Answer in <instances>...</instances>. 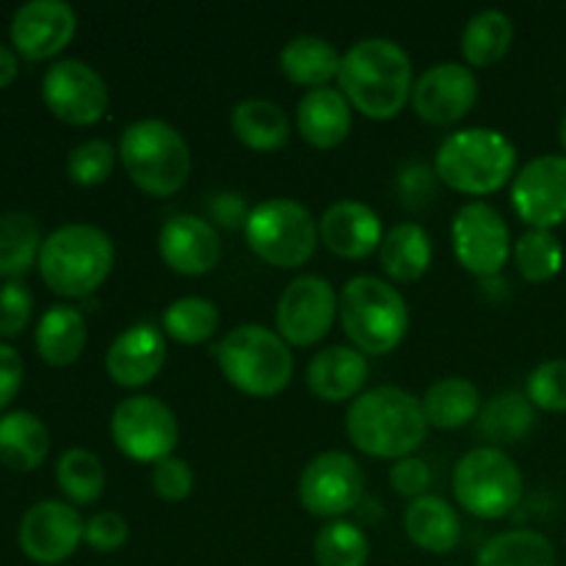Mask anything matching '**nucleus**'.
<instances>
[{
  "instance_id": "obj_10",
  "label": "nucleus",
  "mask_w": 566,
  "mask_h": 566,
  "mask_svg": "<svg viewBox=\"0 0 566 566\" xmlns=\"http://www.w3.org/2000/svg\"><path fill=\"white\" fill-rule=\"evenodd\" d=\"M111 437L116 448L133 462L158 464L171 457L180 426L169 403L153 396H130L114 409L111 418Z\"/></svg>"
},
{
  "instance_id": "obj_29",
  "label": "nucleus",
  "mask_w": 566,
  "mask_h": 566,
  "mask_svg": "<svg viewBox=\"0 0 566 566\" xmlns=\"http://www.w3.org/2000/svg\"><path fill=\"white\" fill-rule=\"evenodd\" d=\"M423 403V415L429 426L437 429H462L470 420L481 415V392L479 387L462 376H446V379L434 381L420 398Z\"/></svg>"
},
{
  "instance_id": "obj_43",
  "label": "nucleus",
  "mask_w": 566,
  "mask_h": 566,
  "mask_svg": "<svg viewBox=\"0 0 566 566\" xmlns=\"http://www.w3.org/2000/svg\"><path fill=\"white\" fill-rule=\"evenodd\" d=\"M153 490L155 495L169 503L186 501L193 490L191 464L180 457H169L164 462L153 464Z\"/></svg>"
},
{
  "instance_id": "obj_31",
  "label": "nucleus",
  "mask_w": 566,
  "mask_h": 566,
  "mask_svg": "<svg viewBox=\"0 0 566 566\" xmlns=\"http://www.w3.org/2000/svg\"><path fill=\"white\" fill-rule=\"evenodd\" d=\"M534 403L525 392L506 390L484 403L479 415V431L495 446H514L534 429Z\"/></svg>"
},
{
  "instance_id": "obj_1",
  "label": "nucleus",
  "mask_w": 566,
  "mask_h": 566,
  "mask_svg": "<svg viewBox=\"0 0 566 566\" xmlns=\"http://www.w3.org/2000/svg\"><path fill=\"white\" fill-rule=\"evenodd\" d=\"M337 81L354 108L370 119H392L412 99V61L392 39H359L343 53Z\"/></svg>"
},
{
  "instance_id": "obj_11",
  "label": "nucleus",
  "mask_w": 566,
  "mask_h": 566,
  "mask_svg": "<svg viewBox=\"0 0 566 566\" xmlns=\"http://www.w3.org/2000/svg\"><path fill=\"white\" fill-rule=\"evenodd\" d=\"M453 252L457 260L484 280L501 274L512 252V238L503 216L490 202H468L453 216Z\"/></svg>"
},
{
  "instance_id": "obj_40",
  "label": "nucleus",
  "mask_w": 566,
  "mask_h": 566,
  "mask_svg": "<svg viewBox=\"0 0 566 566\" xmlns=\"http://www.w3.org/2000/svg\"><path fill=\"white\" fill-rule=\"evenodd\" d=\"M525 396L545 412H566V359H547L531 370Z\"/></svg>"
},
{
  "instance_id": "obj_37",
  "label": "nucleus",
  "mask_w": 566,
  "mask_h": 566,
  "mask_svg": "<svg viewBox=\"0 0 566 566\" xmlns=\"http://www.w3.org/2000/svg\"><path fill=\"white\" fill-rule=\"evenodd\" d=\"M313 551L318 566H365L370 556V542L363 528L337 520L318 531Z\"/></svg>"
},
{
  "instance_id": "obj_12",
  "label": "nucleus",
  "mask_w": 566,
  "mask_h": 566,
  "mask_svg": "<svg viewBox=\"0 0 566 566\" xmlns=\"http://www.w3.org/2000/svg\"><path fill=\"white\" fill-rule=\"evenodd\" d=\"M365 492V473L343 451L318 453L298 475V501L315 517H340L357 509Z\"/></svg>"
},
{
  "instance_id": "obj_39",
  "label": "nucleus",
  "mask_w": 566,
  "mask_h": 566,
  "mask_svg": "<svg viewBox=\"0 0 566 566\" xmlns=\"http://www.w3.org/2000/svg\"><path fill=\"white\" fill-rule=\"evenodd\" d=\"M116 164V153L105 138H88L77 144L66 158V175L77 186H99L111 175Z\"/></svg>"
},
{
  "instance_id": "obj_9",
  "label": "nucleus",
  "mask_w": 566,
  "mask_h": 566,
  "mask_svg": "<svg viewBox=\"0 0 566 566\" xmlns=\"http://www.w3.org/2000/svg\"><path fill=\"white\" fill-rule=\"evenodd\" d=\"M523 473L501 448H473L453 470V495L459 506L481 520H501L523 501Z\"/></svg>"
},
{
  "instance_id": "obj_17",
  "label": "nucleus",
  "mask_w": 566,
  "mask_h": 566,
  "mask_svg": "<svg viewBox=\"0 0 566 566\" xmlns=\"http://www.w3.org/2000/svg\"><path fill=\"white\" fill-rule=\"evenodd\" d=\"M86 523L64 501H39L22 514L20 547L39 564H61L77 551Z\"/></svg>"
},
{
  "instance_id": "obj_24",
  "label": "nucleus",
  "mask_w": 566,
  "mask_h": 566,
  "mask_svg": "<svg viewBox=\"0 0 566 566\" xmlns=\"http://www.w3.org/2000/svg\"><path fill=\"white\" fill-rule=\"evenodd\" d=\"M407 536L426 553H451L462 539V520L457 509L437 495L415 497L403 514Z\"/></svg>"
},
{
  "instance_id": "obj_5",
  "label": "nucleus",
  "mask_w": 566,
  "mask_h": 566,
  "mask_svg": "<svg viewBox=\"0 0 566 566\" xmlns=\"http://www.w3.org/2000/svg\"><path fill=\"white\" fill-rule=\"evenodd\" d=\"M517 166V149L492 127H464L437 149V175L462 193L484 197L506 186Z\"/></svg>"
},
{
  "instance_id": "obj_42",
  "label": "nucleus",
  "mask_w": 566,
  "mask_h": 566,
  "mask_svg": "<svg viewBox=\"0 0 566 566\" xmlns=\"http://www.w3.org/2000/svg\"><path fill=\"white\" fill-rule=\"evenodd\" d=\"M83 539L97 553H116L130 539V525L119 512H97L86 520Z\"/></svg>"
},
{
  "instance_id": "obj_4",
  "label": "nucleus",
  "mask_w": 566,
  "mask_h": 566,
  "mask_svg": "<svg viewBox=\"0 0 566 566\" xmlns=\"http://www.w3.org/2000/svg\"><path fill=\"white\" fill-rule=\"evenodd\" d=\"M119 158L130 180L149 197H171L191 177V149L182 133L164 119H138L125 127Z\"/></svg>"
},
{
  "instance_id": "obj_36",
  "label": "nucleus",
  "mask_w": 566,
  "mask_h": 566,
  "mask_svg": "<svg viewBox=\"0 0 566 566\" xmlns=\"http://www.w3.org/2000/svg\"><path fill=\"white\" fill-rule=\"evenodd\" d=\"M164 329L175 340L197 346V343L210 340L219 329V307L210 298L182 296L166 307Z\"/></svg>"
},
{
  "instance_id": "obj_34",
  "label": "nucleus",
  "mask_w": 566,
  "mask_h": 566,
  "mask_svg": "<svg viewBox=\"0 0 566 566\" xmlns=\"http://www.w3.org/2000/svg\"><path fill=\"white\" fill-rule=\"evenodd\" d=\"M42 230L31 213H0V276H22L42 252Z\"/></svg>"
},
{
  "instance_id": "obj_30",
  "label": "nucleus",
  "mask_w": 566,
  "mask_h": 566,
  "mask_svg": "<svg viewBox=\"0 0 566 566\" xmlns=\"http://www.w3.org/2000/svg\"><path fill=\"white\" fill-rule=\"evenodd\" d=\"M50 451L48 426L33 412L17 409L0 418V462L11 470H33Z\"/></svg>"
},
{
  "instance_id": "obj_20",
  "label": "nucleus",
  "mask_w": 566,
  "mask_h": 566,
  "mask_svg": "<svg viewBox=\"0 0 566 566\" xmlns=\"http://www.w3.org/2000/svg\"><path fill=\"white\" fill-rule=\"evenodd\" d=\"M318 235L329 252L346 260H363L381 247V219L370 205L340 199L318 219Z\"/></svg>"
},
{
  "instance_id": "obj_16",
  "label": "nucleus",
  "mask_w": 566,
  "mask_h": 566,
  "mask_svg": "<svg viewBox=\"0 0 566 566\" xmlns=\"http://www.w3.org/2000/svg\"><path fill=\"white\" fill-rule=\"evenodd\" d=\"M479 81L470 66L442 61L429 66L412 86V108L431 125H453L473 111Z\"/></svg>"
},
{
  "instance_id": "obj_6",
  "label": "nucleus",
  "mask_w": 566,
  "mask_h": 566,
  "mask_svg": "<svg viewBox=\"0 0 566 566\" xmlns=\"http://www.w3.org/2000/svg\"><path fill=\"white\" fill-rule=\"evenodd\" d=\"M216 359L230 385L254 398L276 396L293 379L291 348L269 326H235L216 346Z\"/></svg>"
},
{
  "instance_id": "obj_44",
  "label": "nucleus",
  "mask_w": 566,
  "mask_h": 566,
  "mask_svg": "<svg viewBox=\"0 0 566 566\" xmlns=\"http://www.w3.org/2000/svg\"><path fill=\"white\" fill-rule=\"evenodd\" d=\"M390 484L398 495L403 497H420L426 495L431 484V470L423 459H415V457H403L398 459L396 464L390 468Z\"/></svg>"
},
{
  "instance_id": "obj_23",
  "label": "nucleus",
  "mask_w": 566,
  "mask_h": 566,
  "mask_svg": "<svg viewBox=\"0 0 566 566\" xmlns=\"http://www.w3.org/2000/svg\"><path fill=\"white\" fill-rule=\"evenodd\" d=\"M298 133L315 149H332L352 133V103L340 88H310L296 108Z\"/></svg>"
},
{
  "instance_id": "obj_26",
  "label": "nucleus",
  "mask_w": 566,
  "mask_h": 566,
  "mask_svg": "<svg viewBox=\"0 0 566 566\" xmlns=\"http://www.w3.org/2000/svg\"><path fill=\"white\" fill-rule=\"evenodd\" d=\"M232 133L241 144L258 153H274V149L285 147L291 138V122L287 114L271 99L249 97L232 108L230 116Z\"/></svg>"
},
{
  "instance_id": "obj_38",
  "label": "nucleus",
  "mask_w": 566,
  "mask_h": 566,
  "mask_svg": "<svg viewBox=\"0 0 566 566\" xmlns=\"http://www.w3.org/2000/svg\"><path fill=\"white\" fill-rule=\"evenodd\" d=\"M520 274L528 282H551L564 265V247L551 230H528L514 247Z\"/></svg>"
},
{
  "instance_id": "obj_35",
  "label": "nucleus",
  "mask_w": 566,
  "mask_h": 566,
  "mask_svg": "<svg viewBox=\"0 0 566 566\" xmlns=\"http://www.w3.org/2000/svg\"><path fill=\"white\" fill-rule=\"evenodd\" d=\"M55 481L72 503H94L105 492V468L97 453L86 448H70L59 457Z\"/></svg>"
},
{
  "instance_id": "obj_15",
  "label": "nucleus",
  "mask_w": 566,
  "mask_h": 566,
  "mask_svg": "<svg viewBox=\"0 0 566 566\" xmlns=\"http://www.w3.org/2000/svg\"><path fill=\"white\" fill-rule=\"evenodd\" d=\"M514 213L534 230H553L566 221V155H539L512 182Z\"/></svg>"
},
{
  "instance_id": "obj_32",
  "label": "nucleus",
  "mask_w": 566,
  "mask_h": 566,
  "mask_svg": "<svg viewBox=\"0 0 566 566\" xmlns=\"http://www.w3.org/2000/svg\"><path fill=\"white\" fill-rule=\"evenodd\" d=\"M514 39L512 17L501 9H484L462 31V55L473 66H492L509 53Z\"/></svg>"
},
{
  "instance_id": "obj_41",
  "label": "nucleus",
  "mask_w": 566,
  "mask_h": 566,
  "mask_svg": "<svg viewBox=\"0 0 566 566\" xmlns=\"http://www.w3.org/2000/svg\"><path fill=\"white\" fill-rule=\"evenodd\" d=\"M33 296L25 282L9 280L0 285V335L14 337L31 321Z\"/></svg>"
},
{
  "instance_id": "obj_25",
  "label": "nucleus",
  "mask_w": 566,
  "mask_h": 566,
  "mask_svg": "<svg viewBox=\"0 0 566 566\" xmlns=\"http://www.w3.org/2000/svg\"><path fill=\"white\" fill-rule=\"evenodd\" d=\"M431 260H434V247L429 232L415 221L396 224L381 238L379 263L390 280L418 282L429 271Z\"/></svg>"
},
{
  "instance_id": "obj_48",
  "label": "nucleus",
  "mask_w": 566,
  "mask_h": 566,
  "mask_svg": "<svg viewBox=\"0 0 566 566\" xmlns=\"http://www.w3.org/2000/svg\"><path fill=\"white\" fill-rule=\"evenodd\" d=\"M558 138H562V147L566 149V114H564V119H562V133H558Z\"/></svg>"
},
{
  "instance_id": "obj_47",
  "label": "nucleus",
  "mask_w": 566,
  "mask_h": 566,
  "mask_svg": "<svg viewBox=\"0 0 566 566\" xmlns=\"http://www.w3.org/2000/svg\"><path fill=\"white\" fill-rule=\"evenodd\" d=\"M17 66H20V64H17V53H14V50H11L9 44L0 42V88H3L6 83L14 81Z\"/></svg>"
},
{
  "instance_id": "obj_22",
  "label": "nucleus",
  "mask_w": 566,
  "mask_h": 566,
  "mask_svg": "<svg viewBox=\"0 0 566 566\" xmlns=\"http://www.w3.org/2000/svg\"><path fill=\"white\" fill-rule=\"evenodd\" d=\"M365 381H368V359L354 346L321 348L307 365V387L321 401H348L363 390Z\"/></svg>"
},
{
  "instance_id": "obj_18",
  "label": "nucleus",
  "mask_w": 566,
  "mask_h": 566,
  "mask_svg": "<svg viewBox=\"0 0 566 566\" xmlns=\"http://www.w3.org/2000/svg\"><path fill=\"white\" fill-rule=\"evenodd\" d=\"M75 28V9L64 0H28L14 11L11 42L25 59H50L72 42Z\"/></svg>"
},
{
  "instance_id": "obj_21",
  "label": "nucleus",
  "mask_w": 566,
  "mask_h": 566,
  "mask_svg": "<svg viewBox=\"0 0 566 566\" xmlns=\"http://www.w3.org/2000/svg\"><path fill=\"white\" fill-rule=\"evenodd\" d=\"M166 363V337L153 324L122 332L105 354V370L119 387L149 385Z\"/></svg>"
},
{
  "instance_id": "obj_2",
  "label": "nucleus",
  "mask_w": 566,
  "mask_h": 566,
  "mask_svg": "<svg viewBox=\"0 0 566 566\" xmlns=\"http://www.w3.org/2000/svg\"><path fill=\"white\" fill-rule=\"evenodd\" d=\"M346 431L368 457L398 462L418 451L429 431V420L423 403L412 392L381 385L354 398L346 412Z\"/></svg>"
},
{
  "instance_id": "obj_45",
  "label": "nucleus",
  "mask_w": 566,
  "mask_h": 566,
  "mask_svg": "<svg viewBox=\"0 0 566 566\" xmlns=\"http://www.w3.org/2000/svg\"><path fill=\"white\" fill-rule=\"evenodd\" d=\"M22 385V357L14 346L0 343V409L17 396Z\"/></svg>"
},
{
  "instance_id": "obj_28",
  "label": "nucleus",
  "mask_w": 566,
  "mask_h": 566,
  "mask_svg": "<svg viewBox=\"0 0 566 566\" xmlns=\"http://www.w3.org/2000/svg\"><path fill=\"white\" fill-rule=\"evenodd\" d=\"M36 348L50 365L75 363L86 348V318L81 310L53 304L36 324Z\"/></svg>"
},
{
  "instance_id": "obj_8",
  "label": "nucleus",
  "mask_w": 566,
  "mask_h": 566,
  "mask_svg": "<svg viewBox=\"0 0 566 566\" xmlns=\"http://www.w3.org/2000/svg\"><path fill=\"white\" fill-rule=\"evenodd\" d=\"M247 243L260 260L276 269H298L318 247V221L291 197H274L254 205L243 224Z\"/></svg>"
},
{
  "instance_id": "obj_3",
  "label": "nucleus",
  "mask_w": 566,
  "mask_h": 566,
  "mask_svg": "<svg viewBox=\"0 0 566 566\" xmlns=\"http://www.w3.org/2000/svg\"><path fill=\"white\" fill-rule=\"evenodd\" d=\"M114 269V241L94 224H64L50 232L39 252V271L59 296L81 298L97 291Z\"/></svg>"
},
{
  "instance_id": "obj_33",
  "label": "nucleus",
  "mask_w": 566,
  "mask_h": 566,
  "mask_svg": "<svg viewBox=\"0 0 566 566\" xmlns=\"http://www.w3.org/2000/svg\"><path fill=\"white\" fill-rule=\"evenodd\" d=\"M475 566H558L556 547L539 531H506L479 551Z\"/></svg>"
},
{
  "instance_id": "obj_14",
  "label": "nucleus",
  "mask_w": 566,
  "mask_h": 566,
  "mask_svg": "<svg viewBox=\"0 0 566 566\" xmlns=\"http://www.w3.org/2000/svg\"><path fill=\"white\" fill-rule=\"evenodd\" d=\"M337 302L340 298L324 276H296L276 304V332L291 346H313L324 340L335 324Z\"/></svg>"
},
{
  "instance_id": "obj_19",
  "label": "nucleus",
  "mask_w": 566,
  "mask_h": 566,
  "mask_svg": "<svg viewBox=\"0 0 566 566\" xmlns=\"http://www.w3.org/2000/svg\"><path fill=\"white\" fill-rule=\"evenodd\" d=\"M158 249L171 271L186 276H202L221 260V238L210 221L191 213H177L160 227Z\"/></svg>"
},
{
  "instance_id": "obj_7",
  "label": "nucleus",
  "mask_w": 566,
  "mask_h": 566,
  "mask_svg": "<svg viewBox=\"0 0 566 566\" xmlns=\"http://www.w3.org/2000/svg\"><path fill=\"white\" fill-rule=\"evenodd\" d=\"M337 313L352 346L363 354L392 352L409 329L407 302L379 276H352L340 291Z\"/></svg>"
},
{
  "instance_id": "obj_27",
  "label": "nucleus",
  "mask_w": 566,
  "mask_h": 566,
  "mask_svg": "<svg viewBox=\"0 0 566 566\" xmlns=\"http://www.w3.org/2000/svg\"><path fill=\"white\" fill-rule=\"evenodd\" d=\"M343 55L337 53L335 44L324 36H313V33H302L293 36L291 42L282 48L280 66L293 83L310 88H321L337 77L340 72Z\"/></svg>"
},
{
  "instance_id": "obj_13",
  "label": "nucleus",
  "mask_w": 566,
  "mask_h": 566,
  "mask_svg": "<svg viewBox=\"0 0 566 566\" xmlns=\"http://www.w3.org/2000/svg\"><path fill=\"white\" fill-rule=\"evenodd\" d=\"M42 97L59 119L70 125H94L108 111V86L86 61L61 59L48 66Z\"/></svg>"
},
{
  "instance_id": "obj_46",
  "label": "nucleus",
  "mask_w": 566,
  "mask_h": 566,
  "mask_svg": "<svg viewBox=\"0 0 566 566\" xmlns=\"http://www.w3.org/2000/svg\"><path fill=\"white\" fill-rule=\"evenodd\" d=\"M213 216L219 219V224L224 227H238L247 224V208H243V197H235V193H221V197H213Z\"/></svg>"
}]
</instances>
